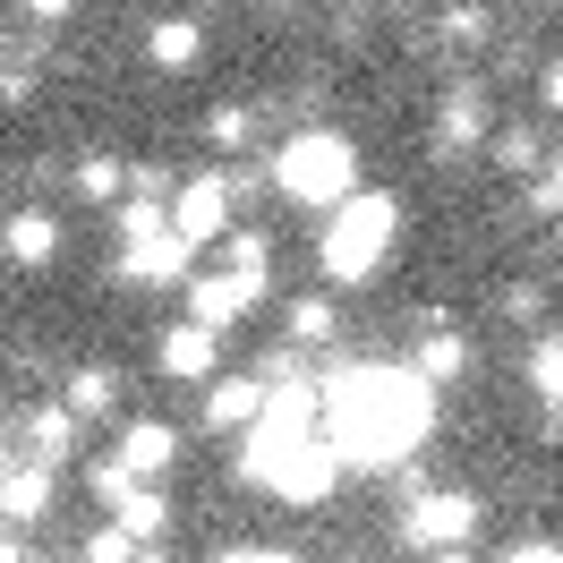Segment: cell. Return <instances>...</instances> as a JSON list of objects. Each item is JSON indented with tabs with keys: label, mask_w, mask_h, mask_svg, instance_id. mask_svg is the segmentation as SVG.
I'll list each match as a JSON object with an SVG mask.
<instances>
[{
	"label": "cell",
	"mask_w": 563,
	"mask_h": 563,
	"mask_svg": "<svg viewBox=\"0 0 563 563\" xmlns=\"http://www.w3.org/2000/svg\"><path fill=\"white\" fill-rule=\"evenodd\" d=\"M435 427V393L410 367H342L317 385V435L333 444V461L351 470H393L410 461Z\"/></svg>",
	"instance_id": "cell-1"
},
{
	"label": "cell",
	"mask_w": 563,
	"mask_h": 563,
	"mask_svg": "<svg viewBox=\"0 0 563 563\" xmlns=\"http://www.w3.org/2000/svg\"><path fill=\"white\" fill-rule=\"evenodd\" d=\"M240 478L247 487H274L282 504H324L333 495L342 461L317 435V385L290 376V385L265 393V410H256V427H247V444H240Z\"/></svg>",
	"instance_id": "cell-2"
},
{
	"label": "cell",
	"mask_w": 563,
	"mask_h": 563,
	"mask_svg": "<svg viewBox=\"0 0 563 563\" xmlns=\"http://www.w3.org/2000/svg\"><path fill=\"white\" fill-rule=\"evenodd\" d=\"M393 240H401V206L376 197V188H358L351 206H333L317 265H324V282H376L385 256H393Z\"/></svg>",
	"instance_id": "cell-3"
},
{
	"label": "cell",
	"mask_w": 563,
	"mask_h": 563,
	"mask_svg": "<svg viewBox=\"0 0 563 563\" xmlns=\"http://www.w3.org/2000/svg\"><path fill=\"white\" fill-rule=\"evenodd\" d=\"M274 188L290 206H351L358 197V145L333 137V129H299L274 154Z\"/></svg>",
	"instance_id": "cell-4"
},
{
	"label": "cell",
	"mask_w": 563,
	"mask_h": 563,
	"mask_svg": "<svg viewBox=\"0 0 563 563\" xmlns=\"http://www.w3.org/2000/svg\"><path fill=\"white\" fill-rule=\"evenodd\" d=\"M478 529V495H410V512H401V547H419V555H461V538Z\"/></svg>",
	"instance_id": "cell-5"
},
{
	"label": "cell",
	"mask_w": 563,
	"mask_h": 563,
	"mask_svg": "<svg viewBox=\"0 0 563 563\" xmlns=\"http://www.w3.org/2000/svg\"><path fill=\"white\" fill-rule=\"evenodd\" d=\"M120 222H129V256H120L129 282H188V240H179L154 206H129Z\"/></svg>",
	"instance_id": "cell-6"
},
{
	"label": "cell",
	"mask_w": 563,
	"mask_h": 563,
	"mask_svg": "<svg viewBox=\"0 0 563 563\" xmlns=\"http://www.w3.org/2000/svg\"><path fill=\"white\" fill-rule=\"evenodd\" d=\"M231 188H240V179H222V172H197L188 188H179V206H172V231H179L188 247L222 240V222H231Z\"/></svg>",
	"instance_id": "cell-7"
},
{
	"label": "cell",
	"mask_w": 563,
	"mask_h": 563,
	"mask_svg": "<svg viewBox=\"0 0 563 563\" xmlns=\"http://www.w3.org/2000/svg\"><path fill=\"white\" fill-rule=\"evenodd\" d=\"M256 299H265V274H231V265H222V274H197L188 282V324L222 333V324L240 317V308H256Z\"/></svg>",
	"instance_id": "cell-8"
},
{
	"label": "cell",
	"mask_w": 563,
	"mask_h": 563,
	"mask_svg": "<svg viewBox=\"0 0 563 563\" xmlns=\"http://www.w3.org/2000/svg\"><path fill=\"white\" fill-rule=\"evenodd\" d=\"M172 453H179V435H172L163 419H129V427H120V470H129L137 487H145V478H163V470H172Z\"/></svg>",
	"instance_id": "cell-9"
},
{
	"label": "cell",
	"mask_w": 563,
	"mask_h": 563,
	"mask_svg": "<svg viewBox=\"0 0 563 563\" xmlns=\"http://www.w3.org/2000/svg\"><path fill=\"white\" fill-rule=\"evenodd\" d=\"M213 358H222V333H206V324H172L163 333V376H179V385H206Z\"/></svg>",
	"instance_id": "cell-10"
},
{
	"label": "cell",
	"mask_w": 563,
	"mask_h": 563,
	"mask_svg": "<svg viewBox=\"0 0 563 563\" xmlns=\"http://www.w3.org/2000/svg\"><path fill=\"white\" fill-rule=\"evenodd\" d=\"M478 137H487V95H478V86H453L444 111H435V145H444V154H470Z\"/></svg>",
	"instance_id": "cell-11"
},
{
	"label": "cell",
	"mask_w": 563,
	"mask_h": 563,
	"mask_svg": "<svg viewBox=\"0 0 563 563\" xmlns=\"http://www.w3.org/2000/svg\"><path fill=\"white\" fill-rule=\"evenodd\" d=\"M43 512H52V470H43V461H18V470H9V478H0V521H43Z\"/></svg>",
	"instance_id": "cell-12"
},
{
	"label": "cell",
	"mask_w": 563,
	"mask_h": 563,
	"mask_svg": "<svg viewBox=\"0 0 563 563\" xmlns=\"http://www.w3.org/2000/svg\"><path fill=\"white\" fill-rule=\"evenodd\" d=\"M461 367H470V342H461L453 324H427V333H419V358H410V376L435 393V385H453Z\"/></svg>",
	"instance_id": "cell-13"
},
{
	"label": "cell",
	"mask_w": 563,
	"mask_h": 563,
	"mask_svg": "<svg viewBox=\"0 0 563 563\" xmlns=\"http://www.w3.org/2000/svg\"><path fill=\"white\" fill-rule=\"evenodd\" d=\"M0 256H9V265H26V274L52 265V256H60V222H52V213H18V222L0 231Z\"/></svg>",
	"instance_id": "cell-14"
},
{
	"label": "cell",
	"mask_w": 563,
	"mask_h": 563,
	"mask_svg": "<svg viewBox=\"0 0 563 563\" xmlns=\"http://www.w3.org/2000/svg\"><path fill=\"white\" fill-rule=\"evenodd\" d=\"M256 410H265L256 376H213L206 385V427H256Z\"/></svg>",
	"instance_id": "cell-15"
},
{
	"label": "cell",
	"mask_w": 563,
	"mask_h": 563,
	"mask_svg": "<svg viewBox=\"0 0 563 563\" xmlns=\"http://www.w3.org/2000/svg\"><path fill=\"white\" fill-rule=\"evenodd\" d=\"M111 529H129L137 547H154V538L172 529V504H163V495H154V487H137V495H129V504H120V512H111Z\"/></svg>",
	"instance_id": "cell-16"
},
{
	"label": "cell",
	"mask_w": 563,
	"mask_h": 563,
	"mask_svg": "<svg viewBox=\"0 0 563 563\" xmlns=\"http://www.w3.org/2000/svg\"><path fill=\"white\" fill-rule=\"evenodd\" d=\"M197 18H163V26H154V35H145V52H154V69H188V60H197Z\"/></svg>",
	"instance_id": "cell-17"
},
{
	"label": "cell",
	"mask_w": 563,
	"mask_h": 563,
	"mask_svg": "<svg viewBox=\"0 0 563 563\" xmlns=\"http://www.w3.org/2000/svg\"><path fill=\"white\" fill-rule=\"evenodd\" d=\"M111 393H120V376H111V367H77L60 410H69V419H95V410H111Z\"/></svg>",
	"instance_id": "cell-18"
},
{
	"label": "cell",
	"mask_w": 563,
	"mask_h": 563,
	"mask_svg": "<svg viewBox=\"0 0 563 563\" xmlns=\"http://www.w3.org/2000/svg\"><path fill=\"white\" fill-rule=\"evenodd\" d=\"M120 188H129V172H120L111 154H86V163H77V197H86V206H111Z\"/></svg>",
	"instance_id": "cell-19"
},
{
	"label": "cell",
	"mask_w": 563,
	"mask_h": 563,
	"mask_svg": "<svg viewBox=\"0 0 563 563\" xmlns=\"http://www.w3.org/2000/svg\"><path fill=\"white\" fill-rule=\"evenodd\" d=\"M529 385H538V401L563 419V342H538V351H529Z\"/></svg>",
	"instance_id": "cell-20"
},
{
	"label": "cell",
	"mask_w": 563,
	"mask_h": 563,
	"mask_svg": "<svg viewBox=\"0 0 563 563\" xmlns=\"http://www.w3.org/2000/svg\"><path fill=\"white\" fill-rule=\"evenodd\" d=\"M26 435H35V461H43V470H52V453H60V444H69V435H77V419H69V410H60V401H52V410H35V427H26Z\"/></svg>",
	"instance_id": "cell-21"
},
{
	"label": "cell",
	"mask_w": 563,
	"mask_h": 563,
	"mask_svg": "<svg viewBox=\"0 0 563 563\" xmlns=\"http://www.w3.org/2000/svg\"><path fill=\"white\" fill-rule=\"evenodd\" d=\"M86 563H137V538H129V529H95V538H86Z\"/></svg>",
	"instance_id": "cell-22"
},
{
	"label": "cell",
	"mask_w": 563,
	"mask_h": 563,
	"mask_svg": "<svg viewBox=\"0 0 563 563\" xmlns=\"http://www.w3.org/2000/svg\"><path fill=\"white\" fill-rule=\"evenodd\" d=\"M324 333H333V308H324V299H299V308H290V342H324Z\"/></svg>",
	"instance_id": "cell-23"
},
{
	"label": "cell",
	"mask_w": 563,
	"mask_h": 563,
	"mask_svg": "<svg viewBox=\"0 0 563 563\" xmlns=\"http://www.w3.org/2000/svg\"><path fill=\"white\" fill-rule=\"evenodd\" d=\"M247 129H256V120H247L240 103H222V111H206V137H213V145H247Z\"/></svg>",
	"instance_id": "cell-24"
},
{
	"label": "cell",
	"mask_w": 563,
	"mask_h": 563,
	"mask_svg": "<svg viewBox=\"0 0 563 563\" xmlns=\"http://www.w3.org/2000/svg\"><path fill=\"white\" fill-rule=\"evenodd\" d=\"M495 154H504L512 172H529V163H538V137H529V129H504V145H495Z\"/></svg>",
	"instance_id": "cell-25"
},
{
	"label": "cell",
	"mask_w": 563,
	"mask_h": 563,
	"mask_svg": "<svg viewBox=\"0 0 563 563\" xmlns=\"http://www.w3.org/2000/svg\"><path fill=\"white\" fill-rule=\"evenodd\" d=\"M529 206H538V213H563V154H555V172L529 188Z\"/></svg>",
	"instance_id": "cell-26"
},
{
	"label": "cell",
	"mask_w": 563,
	"mask_h": 563,
	"mask_svg": "<svg viewBox=\"0 0 563 563\" xmlns=\"http://www.w3.org/2000/svg\"><path fill=\"white\" fill-rule=\"evenodd\" d=\"M213 563H299V555H282V547H231V555H213Z\"/></svg>",
	"instance_id": "cell-27"
},
{
	"label": "cell",
	"mask_w": 563,
	"mask_h": 563,
	"mask_svg": "<svg viewBox=\"0 0 563 563\" xmlns=\"http://www.w3.org/2000/svg\"><path fill=\"white\" fill-rule=\"evenodd\" d=\"M504 563H563V547H512Z\"/></svg>",
	"instance_id": "cell-28"
},
{
	"label": "cell",
	"mask_w": 563,
	"mask_h": 563,
	"mask_svg": "<svg viewBox=\"0 0 563 563\" xmlns=\"http://www.w3.org/2000/svg\"><path fill=\"white\" fill-rule=\"evenodd\" d=\"M547 111H555V120H563V60H555V69H547Z\"/></svg>",
	"instance_id": "cell-29"
},
{
	"label": "cell",
	"mask_w": 563,
	"mask_h": 563,
	"mask_svg": "<svg viewBox=\"0 0 563 563\" xmlns=\"http://www.w3.org/2000/svg\"><path fill=\"white\" fill-rule=\"evenodd\" d=\"M137 563H163V555H154V547H137Z\"/></svg>",
	"instance_id": "cell-30"
},
{
	"label": "cell",
	"mask_w": 563,
	"mask_h": 563,
	"mask_svg": "<svg viewBox=\"0 0 563 563\" xmlns=\"http://www.w3.org/2000/svg\"><path fill=\"white\" fill-rule=\"evenodd\" d=\"M435 563H478V555H435Z\"/></svg>",
	"instance_id": "cell-31"
}]
</instances>
